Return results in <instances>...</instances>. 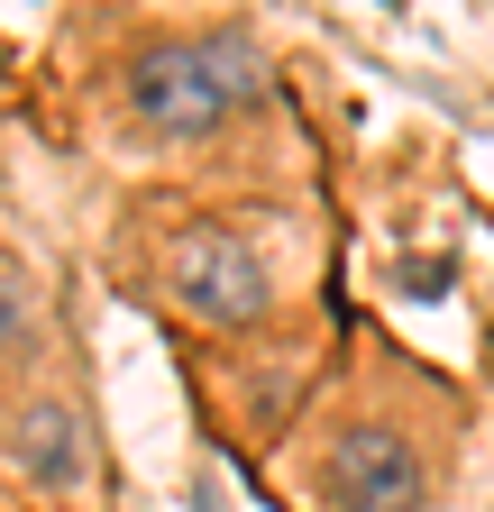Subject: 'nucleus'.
I'll return each instance as SVG.
<instances>
[{"label":"nucleus","mask_w":494,"mask_h":512,"mask_svg":"<svg viewBox=\"0 0 494 512\" xmlns=\"http://www.w3.org/2000/svg\"><path fill=\"white\" fill-rule=\"evenodd\" d=\"M257 83H266V64H257V46H247L238 28L229 37H165V46L138 55V74H129L147 128H165V138H202V128H220L229 110L257 101Z\"/></svg>","instance_id":"1"},{"label":"nucleus","mask_w":494,"mask_h":512,"mask_svg":"<svg viewBox=\"0 0 494 512\" xmlns=\"http://www.w3.org/2000/svg\"><path fill=\"white\" fill-rule=\"evenodd\" d=\"M174 302L202 311V320H257L266 311V266L238 229H183L174 238Z\"/></svg>","instance_id":"2"},{"label":"nucleus","mask_w":494,"mask_h":512,"mask_svg":"<svg viewBox=\"0 0 494 512\" xmlns=\"http://www.w3.org/2000/svg\"><path fill=\"white\" fill-rule=\"evenodd\" d=\"M339 512H421L430 503V467L403 430H348L339 467H330Z\"/></svg>","instance_id":"3"},{"label":"nucleus","mask_w":494,"mask_h":512,"mask_svg":"<svg viewBox=\"0 0 494 512\" xmlns=\"http://www.w3.org/2000/svg\"><path fill=\"white\" fill-rule=\"evenodd\" d=\"M0 448L19 458V476L28 485H46V494H74L83 476H92V458H83V421L65 412V403H19L10 412V430H0Z\"/></svg>","instance_id":"4"},{"label":"nucleus","mask_w":494,"mask_h":512,"mask_svg":"<svg viewBox=\"0 0 494 512\" xmlns=\"http://www.w3.org/2000/svg\"><path fill=\"white\" fill-rule=\"evenodd\" d=\"M37 339V320H28V293L19 284H0V348H28Z\"/></svg>","instance_id":"5"}]
</instances>
